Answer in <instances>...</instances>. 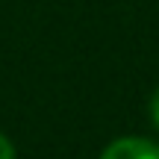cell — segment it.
<instances>
[{
  "mask_svg": "<svg viewBox=\"0 0 159 159\" xmlns=\"http://www.w3.org/2000/svg\"><path fill=\"white\" fill-rule=\"evenodd\" d=\"M100 159H159V144L150 142V139H139V136L118 139L103 150Z\"/></svg>",
  "mask_w": 159,
  "mask_h": 159,
  "instance_id": "6da1fadb",
  "label": "cell"
},
{
  "mask_svg": "<svg viewBox=\"0 0 159 159\" xmlns=\"http://www.w3.org/2000/svg\"><path fill=\"white\" fill-rule=\"evenodd\" d=\"M150 115H153L156 127H159V89L153 91V97H150Z\"/></svg>",
  "mask_w": 159,
  "mask_h": 159,
  "instance_id": "3957f363",
  "label": "cell"
},
{
  "mask_svg": "<svg viewBox=\"0 0 159 159\" xmlns=\"http://www.w3.org/2000/svg\"><path fill=\"white\" fill-rule=\"evenodd\" d=\"M0 159H15V148H12V142L0 133Z\"/></svg>",
  "mask_w": 159,
  "mask_h": 159,
  "instance_id": "7a4b0ae2",
  "label": "cell"
}]
</instances>
